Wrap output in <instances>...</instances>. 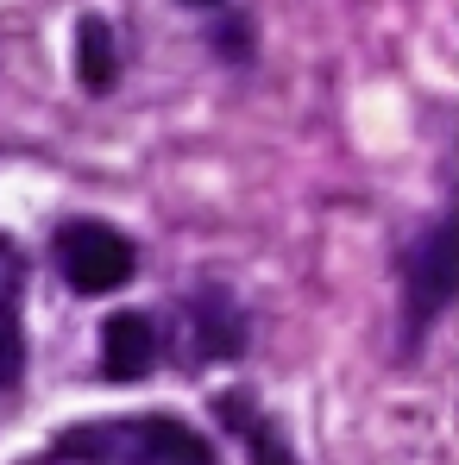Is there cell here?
I'll use <instances>...</instances> for the list:
<instances>
[{"mask_svg":"<svg viewBox=\"0 0 459 465\" xmlns=\"http://www.w3.org/2000/svg\"><path fill=\"white\" fill-rule=\"evenodd\" d=\"M25 378V252L0 239V390Z\"/></svg>","mask_w":459,"mask_h":465,"instance_id":"6","label":"cell"},{"mask_svg":"<svg viewBox=\"0 0 459 465\" xmlns=\"http://www.w3.org/2000/svg\"><path fill=\"white\" fill-rule=\"evenodd\" d=\"M57 264H64V283L76 296H114L133 283L139 252L107 221H70V227H57Z\"/></svg>","mask_w":459,"mask_h":465,"instance_id":"3","label":"cell"},{"mask_svg":"<svg viewBox=\"0 0 459 465\" xmlns=\"http://www.w3.org/2000/svg\"><path fill=\"white\" fill-rule=\"evenodd\" d=\"M183 6H195V13L215 19L208 38H215V51H221L227 64H245V57H252V19H245L233 0H183Z\"/></svg>","mask_w":459,"mask_h":465,"instance_id":"9","label":"cell"},{"mask_svg":"<svg viewBox=\"0 0 459 465\" xmlns=\"http://www.w3.org/2000/svg\"><path fill=\"white\" fill-rule=\"evenodd\" d=\"M45 465H221V453L183 415H120L64 428L45 447Z\"/></svg>","mask_w":459,"mask_h":465,"instance_id":"1","label":"cell"},{"mask_svg":"<svg viewBox=\"0 0 459 465\" xmlns=\"http://www.w3.org/2000/svg\"><path fill=\"white\" fill-rule=\"evenodd\" d=\"M157 365V321L152 314H114L101 327V378L107 384H139Z\"/></svg>","mask_w":459,"mask_h":465,"instance_id":"7","label":"cell"},{"mask_svg":"<svg viewBox=\"0 0 459 465\" xmlns=\"http://www.w3.org/2000/svg\"><path fill=\"white\" fill-rule=\"evenodd\" d=\"M76 76L88 94H107L120 82V32H114V19L88 13L76 25Z\"/></svg>","mask_w":459,"mask_h":465,"instance_id":"8","label":"cell"},{"mask_svg":"<svg viewBox=\"0 0 459 465\" xmlns=\"http://www.w3.org/2000/svg\"><path fill=\"white\" fill-rule=\"evenodd\" d=\"M459 290V221L441 214L434 227L409 245V271H403V346L415 352L422 333L447 314Z\"/></svg>","mask_w":459,"mask_h":465,"instance_id":"2","label":"cell"},{"mask_svg":"<svg viewBox=\"0 0 459 465\" xmlns=\"http://www.w3.org/2000/svg\"><path fill=\"white\" fill-rule=\"evenodd\" d=\"M215 415H221V428H227L233 440L245 447V460H252V465H296V447L284 440L277 415L258 409V396H245V390H221V396H215Z\"/></svg>","mask_w":459,"mask_h":465,"instance_id":"5","label":"cell"},{"mask_svg":"<svg viewBox=\"0 0 459 465\" xmlns=\"http://www.w3.org/2000/svg\"><path fill=\"white\" fill-rule=\"evenodd\" d=\"M183 314H189V359H195V365H227V359L245 352V314H239L227 283L202 277V283L189 290Z\"/></svg>","mask_w":459,"mask_h":465,"instance_id":"4","label":"cell"}]
</instances>
